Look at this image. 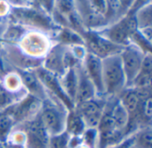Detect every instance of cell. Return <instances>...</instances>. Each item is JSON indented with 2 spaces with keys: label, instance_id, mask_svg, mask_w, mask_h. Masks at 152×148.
Returning a JSON list of instances; mask_svg holds the SVG:
<instances>
[{
  "label": "cell",
  "instance_id": "obj_32",
  "mask_svg": "<svg viewBox=\"0 0 152 148\" xmlns=\"http://www.w3.org/2000/svg\"><path fill=\"white\" fill-rule=\"evenodd\" d=\"M0 148H5L4 144H3V143H0Z\"/></svg>",
  "mask_w": 152,
  "mask_h": 148
},
{
  "label": "cell",
  "instance_id": "obj_19",
  "mask_svg": "<svg viewBox=\"0 0 152 148\" xmlns=\"http://www.w3.org/2000/svg\"><path fill=\"white\" fill-rule=\"evenodd\" d=\"M121 104L128 112L129 116L134 114L140 105L141 100L135 90L131 87H126L118 96Z\"/></svg>",
  "mask_w": 152,
  "mask_h": 148
},
{
  "label": "cell",
  "instance_id": "obj_8",
  "mask_svg": "<svg viewBox=\"0 0 152 148\" xmlns=\"http://www.w3.org/2000/svg\"><path fill=\"white\" fill-rule=\"evenodd\" d=\"M34 71L37 76L38 77V79L40 80V81L42 82L43 86L45 87L48 96L54 97L58 99L59 101H61L69 111L72 110L75 107L74 104L69 100V98L67 96V95L63 91L58 76L46 71L42 66L39 68H37Z\"/></svg>",
  "mask_w": 152,
  "mask_h": 148
},
{
  "label": "cell",
  "instance_id": "obj_24",
  "mask_svg": "<svg viewBox=\"0 0 152 148\" xmlns=\"http://www.w3.org/2000/svg\"><path fill=\"white\" fill-rule=\"evenodd\" d=\"M70 136L66 132L50 136L48 138L47 148H69Z\"/></svg>",
  "mask_w": 152,
  "mask_h": 148
},
{
  "label": "cell",
  "instance_id": "obj_23",
  "mask_svg": "<svg viewBox=\"0 0 152 148\" xmlns=\"http://www.w3.org/2000/svg\"><path fill=\"white\" fill-rule=\"evenodd\" d=\"M138 29L152 27V4H147L134 13Z\"/></svg>",
  "mask_w": 152,
  "mask_h": 148
},
{
  "label": "cell",
  "instance_id": "obj_10",
  "mask_svg": "<svg viewBox=\"0 0 152 148\" xmlns=\"http://www.w3.org/2000/svg\"><path fill=\"white\" fill-rule=\"evenodd\" d=\"M82 67L94 85L99 96H104L102 84V59L86 52L82 62Z\"/></svg>",
  "mask_w": 152,
  "mask_h": 148
},
{
  "label": "cell",
  "instance_id": "obj_15",
  "mask_svg": "<svg viewBox=\"0 0 152 148\" xmlns=\"http://www.w3.org/2000/svg\"><path fill=\"white\" fill-rule=\"evenodd\" d=\"M152 84V54L146 53L140 71L133 80L132 88H151Z\"/></svg>",
  "mask_w": 152,
  "mask_h": 148
},
{
  "label": "cell",
  "instance_id": "obj_22",
  "mask_svg": "<svg viewBox=\"0 0 152 148\" xmlns=\"http://www.w3.org/2000/svg\"><path fill=\"white\" fill-rule=\"evenodd\" d=\"M16 123L8 112V110L3 111L0 113V142L4 143L8 138L9 135L14 130Z\"/></svg>",
  "mask_w": 152,
  "mask_h": 148
},
{
  "label": "cell",
  "instance_id": "obj_1",
  "mask_svg": "<svg viewBox=\"0 0 152 148\" xmlns=\"http://www.w3.org/2000/svg\"><path fill=\"white\" fill-rule=\"evenodd\" d=\"M10 21L20 24L28 30L40 31L47 35H53L61 28L57 26L52 19V16L31 4L26 6H10L8 12Z\"/></svg>",
  "mask_w": 152,
  "mask_h": 148
},
{
  "label": "cell",
  "instance_id": "obj_16",
  "mask_svg": "<svg viewBox=\"0 0 152 148\" xmlns=\"http://www.w3.org/2000/svg\"><path fill=\"white\" fill-rule=\"evenodd\" d=\"M77 67L70 68L67 70L61 77H59L60 83L63 91L69 98V100L74 104V105H75L77 89V82H78Z\"/></svg>",
  "mask_w": 152,
  "mask_h": 148
},
{
  "label": "cell",
  "instance_id": "obj_34",
  "mask_svg": "<svg viewBox=\"0 0 152 148\" xmlns=\"http://www.w3.org/2000/svg\"><path fill=\"white\" fill-rule=\"evenodd\" d=\"M2 112H3V111H1V112H0V113H2Z\"/></svg>",
  "mask_w": 152,
  "mask_h": 148
},
{
  "label": "cell",
  "instance_id": "obj_29",
  "mask_svg": "<svg viewBox=\"0 0 152 148\" xmlns=\"http://www.w3.org/2000/svg\"><path fill=\"white\" fill-rule=\"evenodd\" d=\"M151 3V0H134L131 9L129 10L128 13H134L139 8L142 7L143 5L147 4H150Z\"/></svg>",
  "mask_w": 152,
  "mask_h": 148
},
{
  "label": "cell",
  "instance_id": "obj_31",
  "mask_svg": "<svg viewBox=\"0 0 152 148\" xmlns=\"http://www.w3.org/2000/svg\"><path fill=\"white\" fill-rule=\"evenodd\" d=\"M8 20H1L0 21V53L2 51L3 46H4V42H3V34L4 32V29L6 28Z\"/></svg>",
  "mask_w": 152,
  "mask_h": 148
},
{
  "label": "cell",
  "instance_id": "obj_6",
  "mask_svg": "<svg viewBox=\"0 0 152 148\" xmlns=\"http://www.w3.org/2000/svg\"><path fill=\"white\" fill-rule=\"evenodd\" d=\"M145 54L146 53H144L141 48L132 43L124 46L120 52L119 56L126 75L127 87H130L133 80L140 71Z\"/></svg>",
  "mask_w": 152,
  "mask_h": 148
},
{
  "label": "cell",
  "instance_id": "obj_21",
  "mask_svg": "<svg viewBox=\"0 0 152 148\" xmlns=\"http://www.w3.org/2000/svg\"><path fill=\"white\" fill-rule=\"evenodd\" d=\"M133 147L135 148H152L151 126L141 128L134 133Z\"/></svg>",
  "mask_w": 152,
  "mask_h": 148
},
{
  "label": "cell",
  "instance_id": "obj_2",
  "mask_svg": "<svg viewBox=\"0 0 152 148\" xmlns=\"http://www.w3.org/2000/svg\"><path fill=\"white\" fill-rule=\"evenodd\" d=\"M68 112L66 106L54 97L48 96L42 101L38 117L49 137L65 131Z\"/></svg>",
  "mask_w": 152,
  "mask_h": 148
},
{
  "label": "cell",
  "instance_id": "obj_3",
  "mask_svg": "<svg viewBox=\"0 0 152 148\" xmlns=\"http://www.w3.org/2000/svg\"><path fill=\"white\" fill-rule=\"evenodd\" d=\"M102 84L105 97H118L127 87L119 54L102 59Z\"/></svg>",
  "mask_w": 152,
  "mask_h": 148
},
{
  "label": "cell",
  "instance_id": "obj_7",
  "mask_svg": "<svg viewBox=\"0 0 152 148\" xmlns=\"http://www.w3.org/2000/svg\"><path fill=\"white\" fill-rule=\"evenodd\" d=\"M107 102L105 96H96L91 100L75 105V110L81 115L86 129L96 130Z\"/></svg>",
  "mask_w": 152,
  "mask_h": 148
},
{
  "label": "cell",
  "instance_id": "obj_9",
  "mask_svg": "<svg viewBox=\"0 0 152 148\" xmlns=\"http://www.w3.org/2000/svg\"><path fill=\"white\" fill-rule=\"evenodd\" d=\"M41 105V100L27 94L7 110L12 116L16 125H19L37 115Z\"/></svg>",
  "mask_w": 152,
  "mask_h": 148
},
{
  "label": "cell",
  "instance_id": "obj_4",
  "mask_svg": "<svg viewBox=\"0 0 152 148\" xmlns=\"http://www.w3.org/2000/svg\"><path fill=\"white\" fill-rule=\"evenodd\" d=\"M0 54L13 71H34L42 66L43 59L29 56L16 44L4 43Z\"/></svg>",
  "mask_w": 152,
  "mask_h": 148
},
{
  "label": "cell",
  "instance_id": "obj_20",
  "mask_svg": "<svg viewBox=\"0 0 152 148\" xmlns=\"http://www.w3.org/2000/svg\"><path fill=\"white\" fill-rule=\"evenodd\" d=\"M28 32L23 26L8 21L4 32L3 34V42L5 44H16L20 42L22 37Z\"/></svg>",
  "mask_w": 152,
  "mask_h": 148
},
{
  "label": "cell",
  "instance_id": "obj_11",
  "mask_svg": "<svg viewBox=\"0 0 152 148\" xmlns=\"http://www.w3.org/2000/svg\"><path fill=\"white\" fill-rule=\"evenodd\" d=\"M66 46L54 43L43 58L42 67L46 71L61 77L67 70L64 63V53Z\"/></svg>",
  "mask_w": 152,
  "mask_h": 148
},
{
  "label": "cell",
  "instance_id": "obj_33",
  "mask_svg": "<svg viewBox=\"0 0 152 148\" xmlns=\"http://www.w3.org/2000/svg\"><path fill=\"white\" fill-rule=\"evenodd\" d=\"M128 148H135V147H133V145H132V146H130Z\"/></svg>",
  "mask_w": 152,
  "mask_h": 148
},
{
  "label": "cell",
  "instance_id": "obj_25",
  "mask_svg": "<svg viewBox=\"0 0 152 148\" xmlns=\"http://www.w3.org/2000/svg\"><path fill=\"white\" fill-rule=\"evenodd\" d=\"M54 10L67 17L76 10L75 0H55Z\"/></svg>",
  "mask_w": 152,
  "mask_h": 148
},
{
  "label": "cell",
  "instance_id": "obj_5",
  "mask_svg": "<svg viewBox=\"0 0 152 148\" xmlns=\"http://www.w3.org/2000/svg\"><path fill=\"white\" fill-rule=\"evenodd\" d=\"M87 52L104 59L108 56L119 54L124 46H118L102 36L99 31L88 30L83 37Z\"/></svg>",
  "mask_w": 152,
  "mask_h": 148
},
{
  "label": "cell",
  "instance_id": "obj_27",
  "mask_svg": "<svg viewBox=\"0 0 152 148\" xmlns=\"http://www.w3.org/2000/svg\"><path fill=\"white\" fill-rule=\"evenodd\" d=\"M13 70L9 66V64L6 63V61L4 59L2 54H0V80L2 81L3 79L7 75L9 72L12 71Z\"/></svg>",
  "mask_w": 152,
  "mask_h": 148
},
{
  "label": "cell",
  "instance_id": "obj_14",
  "mask_svg": "<svg viewBox=\"0 0 152 148\" xmlns=\"http://www.w3.org/2000/svg\"><path fill=\"white\" fill-rule=\"evenodd\" d=\"M111 117L113 121L114 130L117 132L122 134L124 137H128L126 136V130L129 124L130 116L128 112L119 101L118 97H115L114 99L111 109Z\"/></svg>",
  "mask_w": 152,
  "mask_h": 148
},
{
  "label": "cell",
  "instance_id": "obj_28",
  "mask_svg": "<svg viewBox=\"0 0 152 148\" xmlns=\"http://www.w3.org/2000/svg\"><path fill=\"white\" fill-rule=\"evenodd\" d=\"M118 2L120 4L121 14H122V16H124L129 12V10L131 9L134 0H118Z\"/></svg>",
  "mask_w": 152,
  "mask_h": 148
},
{
  "label": "cell",
  "instance_id": "obj_26",
  "mask_svg": "<svg viewBox=\"0 0 152 148\" xmlns=\"http://www.w3.org/2000/svg\"><path fill=\"white\" fill-rule=\"evenodd\" d=\"M32 4L52 16V13L54 10L55 0H33Z\"/></svg>",
  "mask_w": 152,
  "mask_h": 148
},
{
  "label": "cell",
  "instance_id": "obj_35",
  "mask_svg": "<svg viewBox=\"0 0 152 148\" xmlns=\"http://www.w3.org/2000/svg\"><path fill=\"white\" fill-rule=\"evenodd\" d=\"M0 143H1V142H0Z\"/></svg>",
  "mask_w": 152,
  "mask_h": 148
},
{
  "label": "cell",
  "instance_id": "obj_18",
  "mask_svg": "<svg viewBox=\"0 0 152 148\" xmlns=\"http://www.w3.org/2000/svg\"><path fill=\"white\" fill-rule=\"evenodd\" d=\"M86 130V124L81 115L73 108L68 112L65 131L70 137H82Z\"/></svg>",
  "mask_w": 152,
  "mask_h": 148
},
{
  "label": "cell",
  "instance_id": "obj_30",
  "mask_svg": "<svg viewBox=\"0 0 152 148\" xmlns=\"http://www.w3.org/2000/svg\"><path fill=\"white\" fill-rule=\"evenodd\" d=\"M10 6H26L31 5L33 0H6Z\"/></svg>",
  "mask_w": 152,
  "mask_h": 148
},
{
  "label": "cell",
  "instance_id": "obj_17",
  "mask_svg": "<svg viewBox=\"0 0 152 148\" xmlns=\"http://www.w3.org/2000/svg\"><path fill=\"white\" fill-rule=\"evenodd\" d=\"M53 39L55 41V43L66 46H85L83 37L74 31L69 27H61L58 31L53 35Z\"/></svg>",
  "mask_w": 152,
  "mask_h": 148
},
{
  "label": "cell",
  "instance_id": "obj_13",
  "mask_svg": "<svg viewBox=\"0 0 152 148\" xmlns=\"http://www.w3.org/2000/svg\"><path fill=\"white\" fill-rule=\"evenodd\" d=\"M77 76H78V82H77L75 105L79 103L88 101L96 96H99L94 85L85 72L82 67V63L77 67Z\"/></svg>",
  "mask_w": 152,
  "mask_h": 148
},
{
  "label": "cell",
  "instance_id": "obj_12",
  "mask_svg": "<svg viewBox=\"0 0 152 148\" xmlns=\"http://www.w3.org/2000/svg\"><path fill=\"white\" fill-rule=\"evenodd\" d=\"M18 73L22 87L28 95H30L41 101L45 100L48 95L42 82L37 76L35 71H14Z\"/></svg>",
  "mask_w": 152,
  "mask_h": 148
}]
</instances>
